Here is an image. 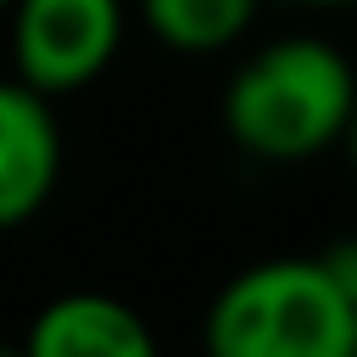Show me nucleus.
Instances as JSON below:
<instances>
[{
    "mask_svg": "<svg viewBox=\"0 0 357 357\" xmlns=\"http://www.w3.org/2000/svg\"><path fill=\"white\" fill-rule=\"evenodd\" d=\"M201 346L206 357H357V307L318 257H268L212 296Z\"/></svg>",
    "mask_w": 357,
    "mask_h": 357,
    "instance_id": "obj_2",
    "label": "nucleus"
},
{
    "mask_svg": "<svg viewBox=\"0 0 357 357\" xmlns=\"http://www.w3.org/2000/svg\"><path fill=\"white\" fill-rule=\"evenodd\" d=\"M318 268H324L329 284L357 307V240H335L329 251H318Z\"/></svg>",
    "mask_w": 357,
    "mask_h": 357,
    "instance_id": "obj_7",
    "label": "nucleus"
},
{
    "mask_svg": "<svg viewBox=\"0 0 357 357\" xmlns=\"http://www.w3.org/2000/svg\"><path fill=\"white\" fill-rule=\"evenodd\" d=\"M0 11H11V0H0Z\"/></svg>",
    "mask_w": 357,
    "mask_h": 357,
    "instance_id": "obj_11",
    "label": "nucleus"
},
{
    "mask_svg": "<svg viewBox=\"0 0 357 357\" xmlns=\"http://www.w3.org/2000/svg\"><path fill=\"white\" fill-rule=\"evenodd\" d=\"M0 357H22V340L11 346V340H0Z\"/></svg>",
    "mask_w": 357,
    "mask_h": 357,
    "instance_id": "obj_10",
    "label": "nucleus"
},
{
    "mask_svg": "<svg viewBox=\"0 0 357 357\" xmlns=\"http://www.w3.org/2000/svg\"><path fill=\"white\" fill-rule=\"evenodd\" d=\"M357 100L351 61L312 33L251 50L223 89V128L257 162H307L329 151Z\"/></svg>",
    "mask_w": 357,
    "mask_h": 357,
    "instance_id": "obj_1",
    "label": "nucleus"
},
{
    "mask_svg": "<svg viewBox=\"0 0 357 357\" xmlns=\"http://www.w3.org/2000/svg\"><path fill=\"white\" fill-rule=\"evenodd\" d=\"M22 357H156V335L128 301L100 290H67L33 312Z\"/></svg>",
    "mask_w": 357,
    "mask_h": 357,
    "instance_id": "obj_5",
    "label": "nucleus"
},
{
    "mask_svg": "<svg viewBox=\"0 0 357 357\" xmlns=\"http://www.w3.org/2000/svg\"><path fill=\"white\" fill-rule=\"evenodd\" d=\"M262 0H139V22L178 56H218L257 22Z\"/></svg>",
    "mask_w": 357,
    "mask_h": 357,
    "instance_id": "obj_6",
    "label": "nucleus"
},
{
    "mask_svg": "<svg viewBox=\"0 0 357 357\" xmlns=\"http://www.w3.org/2000/svg\"><path fill=\"white\" fill-rule=\"evenodd\" d=\"M340 151H346V162L357 167V100H351V112H346V128H340V139H335Z\"/></svg>",
    "mask_w": 357,
    "mask_h": 357,
    "instance_id": "obj_8",
    "label": "nucleus"
},
{
    "mask_svg": "<svg viewBox=\"0 0 357 357\" xmlns=\"http://www.w3.org/2000/svg\"><path fill=\"white\" fill-rule=\"evenodd\" d=\"M296 6H318V11H340V6H357V0H296Z\"/></svg>",
    "mask_w": 357,
    "mask_h": 357,
    "instance_id": "obj_9",
    "label": "nucleus"
},
{
    "mask_svg": "<svg viewBox=\"0 0 357 357\" xmlns=\"http://www.w3.org/2000/svg\"><path fill=\"white\" fill-rule=\"evenodd\" d=\"M61 178V128L50 95L0 78V234L22 229Z\"/></svg>",
    "mask_w": 357,
    "mask_h": 357,
    "instance_id": "obj_4",
    "label": "nucleus"
},
{
    "mask_svg": "<svg viewBox=\"0 0 357 357\" xmlns=\"http://www.w3.org/2000/svg\"><path fill=\"white\" fill-rule=\"evenodd\" d=\"M123 0H11V61L39 95L95 84L123 45Z\"/></svg>",
    "mask_w": 357,
    "mask_h": 357,
    "instance_id": "obj_3",
    "label": "nucleus"
}]
</instances>
